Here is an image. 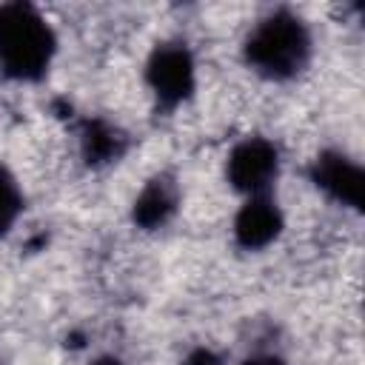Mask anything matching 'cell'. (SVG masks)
<instances>
[{
	"label": "cell",
	"mask_w": 365,
	"mask_h": 365,
	"mask_svg": "<svg viewBox=\"0 0 365 365\" xmlns=\"http://www.w3.org/2000/svg\"><path fill=\"white\" fill-rule=\"evenodd\" d=\"M57 54V37L40 9L29 3L0 6V71L17 83L46 77Z\"/></svg>",
	"instance_id": "obj_1"
},
{
	"label": "cell",
	"mask_w": 365,
	"mask_h": 365,
	"mask_svg": "<svg viewBox=\"0 0 365 365\" xmlns=\"http://www.w3.org/2000/svg\"><path fill=\"white\" fill-rule=\"evenodd\" d=\"M311 29L288 9L259 17L245 37V63L265 80H291L311 60Z\"/></svg>",
	"instance_id": "obj_2"
},
{
	"label": "cell",
	"mask_w": 365,
	"mask_h": 365,
	"mask_svg": "<svg viewBox=\"0 0 365 365\" xmlns=\"http://www.w3.org/2000/svg\"><path fill=\"white\" fill-rule=\"evenodd\" d=\"M145 83L163 108L182 106L197 86V63L185 43H163L145 63Z\"/></svg>",
	"instance_id": "obj_3"
},
{
	"label": "cell",
	"mask_w": 365,
	"mask_h": 365,
	"mask_svg": "<svg viewBox=\"0 0 365 365\" xmlns=\"http://www.w3.org/2000/svg\"><path fill=\"white\" fill-rule=\"evenodd\" d=\"M277 177H279V151L265 137L240 140L225 160V180L237 194H242V200L271 194Z\"/></svg>",
	"instance_id": "obj_4"
},
{
	"label": "cell",
	"mask_w": 365,
	"mask_h": 365,
	"mask_svg": "<svg viewBox=\"0 0 365 365\" xmlns=\"http://www.w3.org/2000/svg\"><path fill=\"white\" fill-rule=\"evenodd\" d=\"M282 225V208L274 200V194L245 197L234 217V240L245 251H262L279 237Z\"/></svg>",
	"instance_id": "obj_5"
},
{
	"label": "cell",
	"mask_w": 365,
	"mask_h": 365,
	"mask_svg": "<svg viewBox=\"0 0 365 365\" xmlns=\"http://www.w3.org/2000/svg\"><path fill=\"white\" fill-rule=\"evenodd\" d=\"M314 182L339 205L359 208L362 205V168L356 160L342 151H325L314 163Z\"/></svg>",
	"instance_id": "obj_6"
},
{
	"label": "cell",
	"mask_w": 365,
	"mask_h": 365,
	"mask_svg": "<svg viewBox=\"0 0 365 365\" xmlns=\"http://www.w3.org/2000/svg\"><path fill=\"white\" fill-rule=\"evenodd\" d=\"M177 208V185L165 177H154L134 200V220L145 228L163 225Z\"/></svg>",
	"instance_id": "obj_7"
},
{
	"label": "cell",
	"mask_w": 365,
	"mask_h": 365,
	"mask_svg": "<svg viewBox=\"0 0 365 365\" xmlns=\"http://www.w3.org/2000/svg\"><path fill=\"white\" fill-rule=\"evenodd\" d=\"M20 214H23V188L17 177L6 165H0V237L14 228Z\"/></svg>",
	"instance_id": "obj_8"
},
{
	"label": "cell",
	"mask_w": 365,
	"mask_h": 365,
	"mask_svg": "<svg viewBox=\"0 0 365 365\" xmlns=\"http://www.w3.org/2000/svg\"><path fill=\"white\" fill-rule=\"evenodd\" d=\"M182 365H222V359L208 348H197L182 359Z\"/></svg>",
	"instance_id": "obj_9"
},
{
	"label": "cell",
	"mask_w": 365,
	"mask_h": 365,
	"mask_svg": "<svg viewBox=\"0 0 365 365\" xmlns=\"http://www.w3.org/2000/svg\"><path fill=\"white\" fill-rule=\"evenodd\" d=\"M242 365H288V362L279 359L277 354H254V356H248Z\"/></svg>",
	"instance_id": "obj_10"
}]
</instances>
